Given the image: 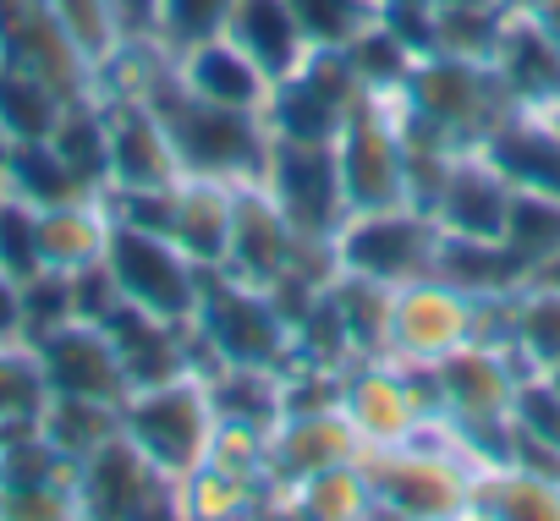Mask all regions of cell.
Listing matches in <instances>:
<instances>
[{
    "instance_id": "db71d44e",
    "label": "cell",
    "mask_w": 560,
    "mask_h": 521,
    "mask_svg": "<svg viewBox=\"0 0 560 521\" xmlns=\"http://www.w3.org/2000/svg\"><path fill=\"white\" fill-rule=\"evenodd\" d=\"M544 121H549V127H555V132H560V105H555V110H549V116H544Z\"/></svg>"
},
{
    "instance_id": "e575fe53",
    "label": "cell",
    "mask_w": 560,
    "mask_h": 521,
    "mask_svg": "<svg viewBox=\"0 0 560 521\" xmlns=\"http://www.w3.org/2000/svg\"><path fill=\"white\" fill-rule=\"evenodd\" d=\"M287 510L292 516H314V521H352V516L374 510V494L363 483V466L341 461V466H325V472L292 483L287 488Z\"/></svg>"
},
{
    "instance_id": "c3c4849f",
    "label": "cell",
    "mask_w": 560,
    "mask_h": 521,
    "mask_svg": "<svg viewBox=\"0 0 560 521\" xmlns=\"http://www.w3.org/2000/svg\"><path fill=\"white\" fill-rule=\"evenodd\" d=\"M121 39H154L160 34V0H110Z\"/></svg>"
},
{
    "instance_id": "816d5d0a",
    "label": "cell",
    "mask_w": 560,
    "mask_h": 521,
    "mask_svg": "<svg viewBox=\"0 0 560 521\" xmlns=\"http://www.w3.org/2000/svg\"><path fill=\"white\" fill-rule=\"evenodd\" d=\"M527 17L560 45V0H533V7H527Z\"/></svg>"
},
{
    "instance_id": "d4e9b609",
    "label": "cell",
    "mask_w": 560,
    "mask_h": 521,
    "mask_svg": "<svg viewBox=\"0 0 560 521\" xmlns=\"http://www.w3.org/2000/svg\"><path fill=\"white\" fill-rule=\"evenodd\" d=\"M467 516L483 521H560V477L500 461V466H472L467 488Z\"/></svg>"
},
{
    "instance_id": "ee69618b",
    "label": "cell",
    "mask_w": 560,
    "mask_h": 521,
    "mask_svg": "<svg viewBox=\"0 0 560 521\" xmlns=\"http://www.w3.org/2000/svg\"><path fill=\"white\" fill-rule=\"evenodd\" d=\"M225 12H231V0H160V45L171 56H182L187 45H203L225 28Z\"/></svg>"
},
{
    "instance_id": "f907efd6",
    "label": "cell",
    "mask_w": 560,
    "mask_h": 521,
    "mask_svg": "<svg viewBox=\"0 0 560 521\" xmlns=\"http://www.w3.org/2000/svg\"><path fill=\"white\" fill-rule=\"evenodd\" d=\"M522 292H560V247L522 264Z\"/></svg>"
},
{
    "instance_id": "7dc6e473",
    "label": "cell",
    "mask_w": 560,
    "mask_h": 521,
    "mask_svg": "<svg viewBox=\"0 0 560 521\" xmlns=\"http://www.w3.org/2000/svg\"><path fill=\"white\" fill-rule=\"evenodd\" d=\"M116 308H121V292H116L110 270H105V258H100V264L72 270V319H83V324H105Z\"/></svg>"
},
{
    "instance_id": "f1b7e54d",
    "label": "cell",
    "mask_w": 560,
    "mask_h": 521,
    "mask_svg": "<svg viewBox=\"0 0 560 521\" xmlns=\"http://www.w3.org/2000/svg\"><path fill=\"white\" fill-rule=\"evenodd\" d=\"M105 241H110V214L100 198H78V203H61V209H39V247H45V270H83V264H100L105 258Z\"/></svg>"
},
{
    "instance_id": "7bdbcfd3",
    "label": "cell",
    "mask_w": 560,
    "mask_h": 521,
    "mask_svg": "<svg viewBox=\"0 0 560 521\" xmlns=\"http://www.w3.org/2000/svg\"><path fill=\"white\" fill-rule=\"evenodd\" d=\"M511 423H516V434H522L527 445L560 455V390L549 384V374H527V379H516Z\"/></svg>"
},
{
    "instance_id": "f6af8a7d",
    "label": "cell",
    "mask_w": 560,
    "mask_h": 521,
    "mask_svg": "<svg viewBox=\"0 0 560 521\" xmlns=\"http://www.w3.org/2000/svg\"><path fill=\"white\" fill-rule=\"evenodd\" d=\"M72 324V275L61 270H39L23 286V346L45 341L50 330Z\"/></svg>"
},
{
    "instance_id": "b9f144b4",
    "label": "cell",
    "mask_w": 560,
    "mask_h": 521,
    "mask_svg": "<svg viewBox=\"0 0 560 521\" xmlns=\"http://www.w3.org/2000/svg\"><path fill=\"white\" fill-rule=\"evenodd\" d=\"M45 270V247H39V209L23 203L18 192H0V275L28 286Z\"/></svg>"
},
{
    "instance_id": "2e32d148",
    "label": "cell",
    "mask_w": 560,
    "mask_h": 521,
    "mask_svg": "<svg viewBox=\"0 0 560 521\" xmlns=\"http://www.w3.org/2000/svg\"><path fill=\"white\" fill-rule=\"evenodd\" d=\"M363 439L352 428V417L336 406V412H292L269 428V450H264V472L275 477V488L287 494L292 483L325 472V466H341V461H358Z\"/></svg>"
},
{
    "instance_id": "e0dca14e",
    "label": "cell",
    "mask_w": 560,
    "mask_h": 521,
    "mask_svg": "<svg viewBox=\"0 0 560 521\" xmlns=\"http://www.w3.org/2000/svg\"><path fill=\"white\" fill-rule=\"evenodd\" d=\"M467 346V297L434 275L396 286L390 303V357H423L440 363L445 352Z\"/></svg>"
},
{
    "instance_id": "603a6c76",
    "label": "cell",
    "mask_w": 560,
    "mask_h": 521,
    "mask_svg": "<svg viewBox=\"0 0 560 521\" xmlns=\"http://www.w3.org/2000/svg\"><path fill=\"white\" fill-rule=\"evenodd\" d=\"M220 34H225L269 83L292 78V72L308 61V39H303V28H298L292 0H231Z\"/></svg>"
},
{
    "instance_id": "4dcf8cb0",
    "label": "cell",
    "mask_w": 560,
    "mask_h": 521,
    "mask_svg": "<svg viewBox=\"0 0 560 521\" xmlns=\"http://www.w3.org/2000/svg\"><path fill=\"white\" fill-rule=\"evenodd\" d=\"M50 143L61 149V159L78 170V181L100 198L110 187V121H105V99L100 94H78L67 99Z\"/></svg>"
},
{
    "instance_id": "1f68e13d",
    "label": "cell",
    "mask_w": 560,
    "mask_h": 521,
    "mask_svg": "<svg viewBox=\"0 0 560 521\" xmlns=\"http://www.w3.org/2000/svg\"><path fill=\"white\" fill-rule=\"evenodd\" d=\"M330 303L341 313V330H347V346L358 363L369 357H390V303H396V286H380L369 275H336L330 281Z\"/></svg>"
},
{
    "instance_id": "836d02e7",
    "label": "cell",
    "mask_w": 560,
    "mask_h": 521,
    "mask_svg": "<svg viewBox=\"0 0 560 521\" xmlns=\"http://www.w3.org/2000/svg\"><path fill=\"white\" fill-rule=\"evenodd\" d=\"M39 434H45L61 455L83 461V455H94L105 439L121 434V406H116V401H89V395H50L45 412H39Z\"/></svg>"
},
{
    "instance_id": "9c48e42d",
    "label": "cell",
    "mask_w": 560,
    "mask_h": 521,
    "mask_svg": "<svg viewBox=\"0 0 560 521\" xmlns=\"http://www.w3.org/2000/svg\"><path fill=\"white\" fill-rule=\"evenodd\" d=\"M182 483L160 472L127 434L105 439L94 455L78 461V516L94 521H143V516H176Z\"/></svg>"
},
{
    "instance_id": "f546056e",
    "label": "cell",
    "mask_w": 560,
    "mask_h": 521,
    "mask_svg": "<svg viewBox=\"0 0 560 521\" xmlns=\"http://www.w3.org/2000/svg\"><path fill=\"white\" fill-rule=\"evenodd\" d=\"M0 192H18L34 209H61V203L94 198L78 181V170L61 159V149L50 138H28V143H12L7 149V176H0Z\"/></svg>"
},
{
    "instance_id": "f5cc1de1",
    "label": "cell",
    "mask_w": 560,
    "mask_h": 521,
    "mask_svg": "<svg viewBox=\"0 0 560 521\" xmlns=\"http://www.w3.org/2000/svg\"><path fill=\"white\" fill-rule=\"evenodd\" d=\"M494 7H500V12H527L533 0H494Z\"/></svg>"
},
{
    "instance_id": "8fae6325",
    "label": "cell",
    "mask_w": 560,
    "mask_h": 521,
    "mask_svg": "<svg viewBox=\"0 0 560 521\" xmlns=\"http://www.w3.org/2000/svg\"><path fill=\"white\" fill-rule=\"evenodd\" d=\"M269 198L287 209V220L303 236H330L347 225V187H341V154L336 143H303V138H275L264 165Z\"/></svg>"
},
{
    "instance_id": "277c9868",
    "label": "cell",
    "mask_w": 560,
    "mask_h": 521,
    "mask_svg": "<svg viewBox=\"0 0 560 521\" xmlns=\"http://www.w3.org/2000/svg\"><path fill=\"white\" fill-rule=\"evenodd\" d=\"M401 105L440 127L456 149H483V138L516 116L500 72L489 61H456V56H423L401 88Z\"/></svg>"
},
{
    "instance_id": "681fc988",
    "label": "cell",
    "mask_w": 560,
    "mask_h": 521,
    "mask_svg": "<svg viewBox=\"0 0 560 521\" xmlns=\"http://www.w3.org/2000/svg\"><path fill=\"white\" fill-rule=\"evenodd\" d=\"M0 346H23V286L0 275Z\"/></svg>"
},
{
    "instance_id": "4fadbf2b",
    "label": "cell",
    "mask_w": 560,
    "mask_h": 521,
    "mask_svg": "<svg viewBox=\"0 0 560 521\" xmlns=\"http://www.w3.org/2000/svg\"><path fill=\"white\" fill-rule=\"evenodd\" d=\"M533 368L516 352H494V346H456L440 357V384H445V423L451 434H472V428H494L511 423V395L516 379H527Z\"/></svg>"
},
{
    "instance_id": "52a82bcc",
    "label": "cell",
    "mask_w": 560,
    "mask_h": 521,
    "mask_svg": "<svg viewBox=\"0 0 560 521\" xmlns=\"http://www.w3.org/2000/svg\"><path fill=\"white\" fill-rule=\"evenodd\" d=\"M105 270H110L121 303H132V308H143L154 319L187 324L198 313L203 270L192 264V258L171 236H154V230H138V225H116L110 220Z\"/></svg>"
},
{
    "instance_id": "9a60e30c",
    "label": "cell",
    "mask_w": 560,
    "mask_h": 521,
    "mask_svg": "<svg viewBox=\"0 0 560 521\" xmlns=\"http://www.w3.org/2000/svg\"><path fill=\"white\" fill-rule=\"evenodd\" d=\"M34 357H39V368H45L50 395H89V401H116V406L132 395V384H127V374H121V357H116L105 324L72 319V324L50 330L45 341H34Z\"/></svg>"
},
{
    "instance_id": "5b68a950",
    "label": "cell",
    "mask_w": 560,
    "mask_h": 521,
    "mask_svg": "<svg viewBox=\"0 0 560 521\" xmlns=\"http://www.w3.org/2000/svg\"><path fill=\"white\" fill-rule=\"evenodd\" d=\"M363 483L374 494V510L412 516V521H445L467 516L472 461L456 450L429 445H363L358 450Z\"/></svg>"
},
{
    "instance_id": "ab89813d",
    "label": "cell",
    "mask_w": 560,
    "mask_h": 521,
    "mask_svg": "<svg viewBox=\"0 0 560 521\" xmlns=\"http://www.w3.org/2000/svg\"><path fill=\"white\" fill-rule=\"evenodd\" d=\"M308 50H347L374 17L380 0H292Z\"/></svg>"
},
{
    "instance_id": "8992f818",
    "label": "cell",
    "mask_w": 560,
    "mask_h": 521,
    "mask_svg": "<svg viewBox=\"0 0 560 521\" xmlns=\"http://www.w3.org/2000/svg\"><path fill=\"white\" fill-rule=\"evenodd\" d=\"M440 236H445L440 220L412 203L363 209V214H347V225L336 230V258L347 275H369L380 286H412L434 275Z\"/></svg>"
},
{
    "instance_id": "74e56055",
    "label": "cell",
    "mask_w": 560,
    "mask_h": 521,
    "mask_svg": "<svg viewBox=\"0 0 560 521\" xmlns=\"http://www.w3.org/2000/svg\"><path fill=\"white\" fill-rule=\"evenodd\" d=\"M347 56H352V67H358V78H363L369 94H401L407 78H412V67L423 61L385 17H374V23L347 45Z\"/></svg>"
},
{
    "instance_id": "3957f363",
    "label": "cell",
    "mask_w": 560,
    "mask_h": 521,
    "mask_svg": "<svg viewBox=\"0 0 560 521\" xmlns=\"http://www.w3.org/2000/svg\"><path fill=\"white\" fill-rule=\"evenodd\" d=\"M121 434H127L160 472H171L176 483H187V477L209 461L214 434H220L209 384H203L198 374H182V379L132 390V395L121 401Z\"/></svg>"
},
{
    "instance_id": "60d3db41",
    "label": "cell",
    "mask_w": 560,
    "mask_h": 521,
    "mask_svg": "<svg viewBox=\"0 0 560 521\" xmlns=\"http://www.w3.org/2000/svg\"><path fill=\"white\" fill-rule=\"evenodd\" d=\"M516 352L533 374L560 363V292H516Z\"/></svg>"
},
{
    "instance_id": "ffe728a7",
    "label": "cell",
    "mask_w": 560,
    "mask_h": 521,
    "mask_svg": "<svg viewBox=\"0 0 560 521\" xmlns=\"http://www.w3.org/2000/svg\"><path fill=\"white\" fill-rule=\"evenodd\" d=\"M511 94L516 110L527 116H549L560 105V45L527 17V12H505L494 61H489Z\"/></svg>"
},
{
    "instance_id": "f35d334b",
    "label": "cell",
    "mask_w": 560,
    "mask_h": 521,
    "mask_svg": "<svg viewBox=\"0 0 560 521\" xmlns=\"http://www.w3.org/2000/svg\"><path fill=\"white\" fill-rule=\"evenodd\" d=\"M500 241L522 258V264H527V258H538V252H555V247H560V192L516 187Z\"/></svg>"
},
{
    "instance_id": "5bb4252c",
    "label": "cell",
    "mask_w": 560,
    "mask_h": 521,
    "mask_svg": "<svg viewBox=\"0 0 560 521\" xmlns=\"http://www.w3.org/2000/svg\"><path fill=\"white\" fill-rule=\"evenodd\" d=\"M298 236L303 230L287 220V209L269 198L264 181H236L231 187V247H225L220 270L247 281V286H269V281L287 275Z\"/></svg>"
},
{
    "instance_id": "8d00e7d4",
    "label": "cell",
    "mask_w": 560,
    "mask_h": 521,
    "mask_svg": "<svg viewBox=\"0 0 560 521\" xmlns=\"http://www.w3.org/2000/svg\"><path fill=\"white\" fill-rule=\"evenodd\" d=\"M45 401H50V384L34 346H0V439L39 428Z\"/></svg>"
},
{
    "instance_id": "d590c367",
    "label": "cell",
    "mask_w": 560,
    "mask_h": 521,
    "mask_svg": "<svg viewBox=\"0 0 560 521\" xmlns=\"http://www.w3.org/2000/svg\"><path fill=\"white\" fill-rule=\"evenodd\" d=\"M505 12L494 0H467V7H434L429 12V39L434 56H456V61H494Z\"/></svg>"
},
{
    "instance_id": "6da1fadb",
    "label": "cell",
    "mask_w": 560,
    "mask_h": 521,
    "mask_svg": "<svg viewBox=\"0 0 560 521\" xmlns=\"http://www.w3.org/2000/svg\"><path fill=\"white\" fill-rule=\"evenodd\" d=\"M149 110L165 121L171 149L182 176H214V181H264L269 165V121L258 110H225L198 99L182 78H176V56L171 67L149 83Z\"/></svg>"
},
{
    "instance_id": "bcb514c9",
    "label": "cell",
    "mask_w": 560,
    "mask_h": 521,
    "mask_svg": "<svg viewBox=\"0 0 560 521\" xmlns=\"http://www.w3.org/2000/svg\"><path fill=\"white\" fill-rule=\"evenodd\" d=\"M50 7H56V17L67 23V34L78 39V50H83L89 61H100V56L116 50L121 28H116L110 0H50Z\"/></svg>"
},
{
    "instance_id": "83f0119b",
    "label": "cell",
    "mask_w": 560,
    "mask_h": 521,
    "mask_svg": "<svg viewBox=\"0 0 560 521\" xmlns=\"http://www.w3.org/2000/svg\"><path fill=\"white\" fill-rule=\"evenodd\" d=\"M434 281L456 286L462 297H500L522 292V258L500 236H440L434 252Z\"/></svg>"
},
{
    "instance_id": "d6a6232c",
    "label": "cell",
    "mask_w": 560,
    "mask_h": 521,
    "mask_svg": "<svg viewBox=\"0 0 560 521\" xmlns=\"http://www.w3.org/2000/svg\"><path fill=\"white\" fill-rule=\"evenodd\" d=\"M61 110H67V94L56 83H45L28 67L0 61V132H7L12 143L50 138L56 121H61Z\"/></svg>"
},
{
    "instance_id": "44dd1931",
    "label": "cell",
    "mask_w": 560,
    "mask_h": 521,
    "mask_svg": "<svg viewBox=\"0 0 560 521\" xmlns=\"http://www.w3.org/2000/svg\"><path fill=\"white\" fill-rule=\"evenodd\" d=\"M105 121H110V187H165V181H182L171 132L149 110V99H105Z\"/></svg>"
},
{
    "instance_id": "d6986e66",
    "label": "cell",
    "mask_w": 560,
    "mask_h": 521,
    "mask_svg": "<svg viewBox=\"0 0 560 521\" xmlns=\"http://www.w3.org/2000/svg\"><path fill=\"white\" fill-rule=\"evenodd\" d=\"M341 412L352 417L358 439L363 445H407L412 428L423 423L407 384H401V368L396 357H369V363H352L347 379H341Z\"/></svg>"
},
{
    "instance_id": "484cf974",
    "label": "cell",
    "mask_w": 560,
    "mask_h": 521,
    "mask_svg": "<svg viewBox=\"0 0 560 521\" xmlns=\"http://www.w3.org/2000/svg\"><path fill=\"white\" fill-rule=\"evenodd\" d=\"M231 187H236V181L182 176L171 241L192 258L198 270H220V264H225V247H231Z\"/></svg>"
},
{
    "instance_id": "7c38bea8",
    "label": "cell",
    "mask_w": 560,
    "mask_h": 521,
    "mask_svg": "<svg viewBox=\"0 0 560 521\" xmlns=\"http://www.w3.org/2000/svg\"><path fill=\"white\" fill-rule=\"evenodd\" d=\"M0 61L39 72L67 99L94 88V61L78 50L50 0H0Z\"/></svg>"
},
{
    "instance_id": "ba28073f",
    "label": "cell",
    "mask_w": 560,
    "mask_h": 521,
    "mask_svg": "<svg viewBox=\"0 0 560 521\" xmlns=\"http://www.w3.org/2000/svg\"><path fill=\"white\" fill-rule=\"evenodd\" d=\"M363 78L352 67L347 50H308V61L269 83V99H264V121H269V138H303V143H336L352 105L363 99Z\"/></svg>"
},
{
    "instance_id": "ac0fdd59",
    "label": "cell",
    "mask_w": 560,
    "mask_h": 521,
    "mask_svg": "<svg viewBox=\"0 0 560 521\" xmlns=\"http://www.w3.org/2000/svg\"><path fill=\"white\" fill-rule=\"evenodd\" d=\"M105 335L121 357V374L132 390H149V384H165V379H182L192 374V319L187 324H171V319H154L132 303H121L110 319H105Z\"/></svg>"
},
{
    "instance_id": "30bf717a",
    "label": "cell",
    "mask_w": 560,
    "mask_h": 521,
    "mask_svg": "<svg viewBox=\"0 0 560 521\" xmlns=\"http://www.w3.org/2000/svg\"><path fill=\"white\" fill-rule=\"evenodd\" d=\"M341 154V187L347 209H396L407 203V159H401V127H396V94H363L336 138Z\"/></svg>"
},
{
    "instance_id": "7402d4cb",
    "label": "cell",
    "mask_w": 560,
    "mask_h": 521,
    "mask_svg": "<svg viewBox=\"0 0 560 521\" xmlns=\"http://www.w3.org/2000/svg\"><path fill=\"white\" fill-rule=\"evenodd\" d=\"M511 192L516 187L505 181V170L483 149H462L456 154V170H451V181L440 192L434 220L451 236H500L505 230V214H511Z\"/></svg>"
},
{
    "instance_id": "4316f807",
    "label": "cell",
    "mask_w": 560,
    "mask_h": 521,
    "mask_svg": "<svg viewBox=\"0 0 560 521\" xmlns=\"http://www.w3.org/2000/svg\"><path fill=\"white\" fill-rule=\"evenodd\" d=\"M483 154L505 170L511 187H533V192H560V132L544 116H505L489 138Z\"/></svg>"
},
{
    "instance_id": "cb8c5ba5",
    "label": "cell",
    "mask_w": 560,
    "mask_h": 521,
    "mask_svg": "<svg viewBox=\"0 0 560 521\" xmlns=\"http://www.w3.org/2000/svg\"><path fill=\"white\" fill-rule=\"evenodd\" d=\"M176 78L198 94V99H209V105H225V110H258L264 116V99H269V78L225 39V34H214V39H203V45H187L182 56H176Z\"/></svg>"
},
{
    "instance_id": "7a4b0ae2",
    "label": "cell",
    "mask_w": 560,
    "mask_h": 521,
    "mask_svg": "<svg viewBox=\"0 0 560 521\" xmlns=\"http://www.w3.org/2000/svg\"><path fill=\"white\" fill-rule=\"evenodd\" d=\"M292 363V324L264 286H247L225 270H203L192 313V374L214 379L220 368L280 374Z\"/></svg>"
}]
</instances>
